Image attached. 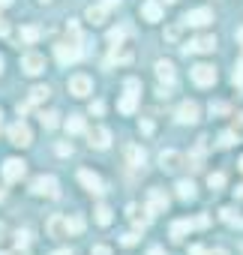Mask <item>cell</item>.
<instances>
[{
  "instance_id": "obj_1",
  "label": "cell",
  "mask_w": 243,
  "mask_h": 255,
  "mask_svg": "<svg viewBox=\"0 0 243 255\" xmlns=\"http://www.w3.org/2000/svg\"><path fill=\"white\" fill-rule=\"evenodd\" d=\"M30 192L39 195V198H60V183H57V177H51V174H39V177H33Z\"/></svg>"
},
{
  "instance_id": "obj_2",
  "label": "cell",
  "mask_w": 243,
  "mask_h": 255,
  "mask_svg": "<svg viewBox=\"0 0 243 255\" xmlns=\"http://www.w3.org/2000/svg\"><path fill=\"white\" fill-rule=\"evenodd\" d=\"M138 90H141V81H138V78H126V93L120 96V102H117V111H120V114H132V111H135V105H138Z\"/></svg>"
},
{
  "instance_id": "obj_3",
  "label": "cell",
  "mask_w": 243,
  "mask_h": 255,
  "mask_svg": "<svg viewBox=\"0 0 243 255\" xmlns=\"http://www.w3.org/2000/svg\"><path fill=\"white\" fill-rule=\"evenodd\" d=\"M54 54H57V60L66 66V63H75V60H81V42H57V48H54Z\"/></svg>"
},
{
  "instance_id": "obj_4",
  "label": "cell",
  "mask_w": 243,
  "mask_h": 255,
  "mask_svg": "<svg viewBox=\"0 0 243 255\" xmlns=\"http://www.w3.org/2000/svg\"><path fill=\"white\" fill-rule=\"evenodd\" d=\"M6 135H9V141H12L15 147H27V144L33 141V132H30V126H27V123H21V120L9 126V132H6Z\"/></svg>"
},
{
  "instance_id": "obj_5",
  "label": "cell",
  "mask_w": 243,
  "mask_h": 255,
  "mask_svg": "<svg viewBox=\"0 0 243 255\" xmlns=\"http://www.w3.org/2000/svg\"><path fill=\"white\" fill-rule=\"evenodd\" d=\"M210 21H213V12H210L207 6L189 9V12L183 15V27H204V24H210Z\"/></svg>"
},
{
  "instance_id": "obj_6",
  "label": "cell",
  "mask_w": 243,
  "mask_h": 255,
  "mask_svg": "<svg viewBox=\"0 0 243 255\" xmlns=\"http://www.w3.org/2000/svg\"><path fill=\"white\" fill-rule=\"evenodd\" d=\"M192 81L198 87H213L216 84V69L207 66V63H198V66H192Z\"/></svg>"
},
{
  "instance_id": "obj_7",
  "label": "cell",
  "mask_w": 243,
  "mask_h": 255,
  "mask_svg": "<svg viewBox=\"0 0 243 255\" xmlns=\"http://www.w3.org/2000/svg\"><path fill=\"white\" fill-rule=\"evenodd\" d=\"M144 210H147L150 216H153V213H165V210H168V195H165V189H150Z\"/></svg>"
},
{
  "instance_id": "obj_8",
  "label": "cell",
  "mask_w": 243,
  "mask_h": 255,
  "mask_svg": "<svg viewBox=\"0 0 243 255\" xmlns=\"http://www.w3.org/2000/svg\"><path fill=\"white\" fill-rule=\"evenodd\" d=\"M213 48H216L213 36H198V39H192V42L183 45V54H210Z\"/></svg>"
},
{
  "instance_id": "obj_9",
  "label": "cell",
  "mask_w": 243,
  "mask_h": 255,
  "mask_svg": "<svg viewBox=\"0 0 243 255\" xmlns=\"http://www.w3.org/2000/svg\"><path fill=\"white\" fill-rule=\"evenodd\" d=\"M201 108H198V102H192V99H186V102H180V108H177V123H198L201 117Z\"/></svg>"
},
{
  "instance_id": "obj_10",
  "label": "cell",
  "mask_w": 243,
  "mask_h": 255,
  "mask_svg": "<svg viewBox=\"0 0 243 255\" xmlns=\"http://www.w3.org/2000/svg\"><path fill=\"white\" fill-rule=\"evenodd\" d=\"M78 180H81V186H84L87 192H93V195H102V192H105L102 177H99V174H93V171H87V168H81V171H78Z\"/></svg>"
},
{
  "instance_id": "obj_11",
  "label": "cell",
  "mask_w": 243,
  "mask_h": 255,
  "mask_svg": "<svg viewBox=\"0 0 243 255\" xmlns=\"http://www.w3.org/2000/svg\"><path fill=\"white\" fill-rule=\"evenodd\" d=\"M24 171H27V165H24L21 159H6V162H3V180H6V183H18V180L24 177Z\"/></svg>"
},
{
  "instance_id": "obj_12",
  "label": "cell",
  "mask_w": 243,
  "mask_h": 255,
  "mask_svg": "<svg viewBox=\"0 0 243 255\" xmlns=\"http://www.w3.org/2000/svg\"><path fill=\"white\" fill-rule=\"evenodd\" d=\"M21 69H24L27 75H39V72L45 69V57L36 54V51H27V54L21 57Z\"/></svg>"
},
{
  "instance_id": "obj_13",
  "label": "cell",
  "mask_w": 243,
  "mask_h": 255,
  "mask_svg": "<svg viewBox=\"0 0 243 255\" xmlns=\"http://www.w3.org/2000/svg\"><path fill=\"white\" fill-rule=\"evenodd\" d=\"M87 141H90V147H96V150H105V147L111 144V132L105 129V126H93V129L87 132Z\"/></svg>"
},
{
  "instance_id": "obj_14",
  "label": "cell",
  "mask_w": 243,
  "mask_h": 255,
  "mask_svg": "<svg viewBox=\"0 0 243 255\" xmlns=\"http://www.w3.org/2000/svg\"><path fill=\"white\" fill-rule=\"evenodd\" d=\"M90 90H93V81H90L87 75H72V78H69V93H72V96L84 99Z\"/></svg>"
},
{
  "instance_id": "obj_15",
  "label": "cell",
  "mask_w": 243,
  "mask_h": 255,
  "mask_svg": "<svg viewBox=\"0 0 243 255\" xmlns=\"http://www.w3.org/2000/svg\"><path fill=\"white\" fill-rule=\"evenodd\" d=\"M126 213H129V222H132L138 231H144V228L150 225V213H147V210H141L138 204H129V207H126Z\"/></svg>"
},
{
  "instance_id": "obj_16",
  "label": "cell",
  "mask_w": 243,
  "mask_h": 255,
  "mask_svg": "<svg viewBox=\"0 0 243 255\" xmlns=\"http://www.w3.org/2000/svg\"><path fill=\"white\" fill-rule=\"evenodd\" d=\"M141 18L144 21H162V3L159 0H144L141 3Z\"/></svg>"
},
{
  "instance_id": "obj_17",
  "label": "cell",
  "mask_w": 243,
  "mask_h": 255,
  "mask_svg": "<svg viewBox=\"0 0 243 255\" xmlns=\"http://www.w3.org/2000/svg\"><path fill=\"white\" fill-rule=\"evenodd\" d=\"M123 156H126V162L132 165V168H141L144 162H147V153L138 147V144H126V150H123Z\"/></svg>"
},
{
  "instance_id": "obj_18",
  "label": "cell",
  "mask_w": 243,
  "mask_h": 255,
  "mask_svg": "<svg viewBox=\"0 0 243 255\" xmlns=\"http://www.w3.org/2000/svg\"><path fill=\"white\" fill-rule=\"evenodd\" d=\"M159 165H162L165 171H177V168L183 165V156H180L177 150H162V153H159Z\"/></svg>"
},
{
  "instance_id": "obj_19",
  "label": "cell",
  "mask_w": 243,
  "mask_h": 255,
  "mask_svg": "<svg viewBox=\"0 0 243 255\" xmlns=\"http://www.w3.org/2000/svg\"><path fill=\"white\" fill-rule=\"evenodd\" d=\"M45 228H48V234H51V237H57V240L69 234V231H66V216H48Z\"/></svg>"
},
{
  "instance_id": "obj_20",
  "label": "cell",
  "mask_w": 243,
  "mask_h": 255,
  "mask_svg": "<svg viewBox=\"0 0 243 255\" xmlns=\"http://www.w3.org/2000/svg\"><path fill=\"white\" fill-rule=\"evenodd\" d=\"M84 18H87L90 24H102V21L108 18V6H105V3H93V6H87Z\"/></svg>"
},
{
  "instance_id": "obj_21",
  "label": "cell",
  "mask_w": 243,
  "mask_h": 255,
  "mask_svg": "<svg viewBox=\"0 0 243 255\" xmlns=\"http://www.w3.org/2000/svg\"><path fill=\"white\" fill-rule=\"evenodd\" d=\"M156 78L162 84H174V63L171 60H156Z\"/></svg>"
},
{
  "instance_id": "obj_22",
  "label": "cell",
  "mask_w": 243,
  "mask_h": 255,
  "mask_svg": "<svg viewBox=\"0 0 243 255\" xmlns=\"http://www.w3.org/2000/svg\"><path fill=\"white\" fill-rule=\"evenodd\" d=\"M189 231H192V222H189V219H177V222L171 225V240H174V243H183V237H186Z\"/></svg>"
},
{
  "instance_id": "obj_23",
  "label": "cell",
  "mask_w": 243,
  "mask_h": 255,
  "mask_svg": "<svg viewBox=\"0 0 243 255\" xmlns=\"http://www.w3.org/2000/svg\"><path fill=\"white\" fill-rule=\"evenodd\" d=\"M129 60H132V51L126 45H114L108 54V63H129Z\"/></svg>"
},
{
  "instance_id": "obj_24",
  "label": "cell",
  "mask_w": 243,
  "mask_h": 255,
  "mask_svg": "<svg viewBox=\"0 0 243 255\" xmlns=\"http://www.w3.org/2000/svg\"><path fill=\"white\" fill-rule=\"evenodd\" d=\"M48 96H51V87H48V84H36V87L30 90V99H27V102H30V105H42Z\"/></svg>"
},
{
  "instance_id": "obj_25",
  "label": "cell",
  "mask_w": 243,
  "mask_h": 255,
  "mask_svg": "<svg viewBox=\"0 0 243 255\" xmlns=\"http://www.w3.org/2000/svg\"><path fill=\"white\" fill-rule=\"evenodd\" d=\"M39 36H42V30H39V27H33V24H27V27H21V30H18V39H21L24 45H33Z\"/></svg>"
},
{
  "instance_id": "obj_26",
  "label": "cell",
  "mask_w": 243,
  "mask_h": 255,
  "mask_svg": "<svg viewBox=\"0 0 243 255\" xmlns=\"http://www.w3.org/2000/svg\"><path fill=\"white\" fill-rule=\"evenodd\" d=\"M219 216H222V222H228L231 228H243V216H237L231 207H222V210H219Z\"/></svg>"
},
{
  "instance_id": "obj_27",
  "label": "cell",
  "mask_w": 243,
  "mask_h": 255,
  "mask_svg": "<svg viewBox=\"0 0 243 255\" xmlns=\"http://www.w3.org/2000/svg\"><path fill=\"white\" fill-rule=\"evenodd\" d=\"M87 126H84V117H78V114H72L69 120H66V132L69 135H78V132H84Z\"/></svg>"
},
{
  "instance_id": "obj_28",
  "label": "cell",
  "mask_w": 243,
  "mask_h": 255,
  "mask_svg": "<svg viewBox=\"0 0 243 255\" xmlns=\"http://www.w3.org/2000/svg\"><path fill=\"white\" fill-rule=\"evenodd\" d=\"M177 195H180L183 201H192V198H195V183H192V180H180V183H177Z\"/></svg>"
},
{
  "instance_id": "obj_29",
  "label": "cell",
  "mask_w": 243,
  "mask_h": 255,
  "mask_svg": "<svg viewBox=\"0 0 243 255\" xmlns=\"http://www.w3.org/2000/svg\"><path fill=\"white\" fill-rule=\"evenodd\" d=\"M93 213H96V225H111V207L108 204H99Z\"/></svg>"
},
{
  "instance_id": "obj_30",
  "label": "cell",
  "mask_w": 243,
  "mask_h": 255,
  "mask_svg": "<svg viewBox=\"0 0 243 255\" xmlns=\"http://www.w3.org/2000/svg\"><path fill=\"white\" fill-rule=\"evenodd\" d=\"M30 240H33V234H30L27 228H18V231H15V246H18V249H27Z\"/></svg>"
},
{
  "instance_id": "obj_31",
  "label": "cell",
  "mask_w": 243,
  "mask_h": 255,
  "mask_svg": "<svg viewBox=\"0 0 243 255\" xmlns=\"http://www.w3.org/2000/svg\"><path fill=\"white\" fill-rule=\"evenodd\" d=\"M57 111H42L39 114V120H42V126H45V129H54V126H57Z\"/></svg>"
},
{
  "instance_id": "obj_32",
  "label": "cell",
  "mask_w": 243,
  "mask_h": 255,
  "mask_svg": "<svg viewBox=\"0 0 243 255\" xmlns=\"http://www.w3.org/2000/svg\"><path fill=\"white\" fill-rule=\"evenodd\" d=\"M81 228H84V219L81 216H69L66 219V231L69 234H81Z\"/></svg>"
},
{
  "instance_id": "obj_33",
  "label": "cell",
  "mask_w": 243,
  "mask_h": 255,
  "mask_svg": "<svg viewBox=\"0 0 243 255\" xmlns=\"http://www.w3.org/2000/svg\"><path fill=\"white\" fill-rule=\"evenodd\" d=\"M123 39H126V27H114V30L108 33V42H111V45H120Z\"/></svg>"
},
{
  "instance_id": "obj_34",
  "label": "cell",
  "mask_w": 243,
  "mask_h": 255,
  "mask_svg": "<svg viewBox=\"0 0 243 255\" xmlns=\"http://www.w3.org/2000/svg\"><path fill=\"white\" fill-rule=\"evenodd\" d=\"M207 186L216 192V189H222V186H225V177H222V174H207Z\"/></svg>"
},
{
  "instance_id": "obj_35",
  "label": "cell",
  "mask_w": 243,
  "mask_h": 255,
  "mask_svg": "<svg viewBox=\"0 0 243 255\" xmlns=\"http://www.w3.org/2000/svg\"><path fill=\"white\" fill-rule=\"evenodd\" d=\"M231 81H234V84H237V87L243 90V60H240V63L234 66V75H231Z\"/></svg>"
},
{
  "instance_id": "obj_36",
  "label": "cell",
  "mask_w": 243,
  "mask_h": 255,
  "mask_svg": "<svg viewBox=\"0 0 243 255\" xmlns=\"http://www.w3.org/2000/svg\"><path fill=\"white\" fill-rule=\"evenodd\" d=\"M234 141H237V135H234V132H222V135H219V147H231Z\"/></svg>"
},
{
  "instance_id": "obj_37",
  "label": "cell",
  "mask_w": 243,
  "mask_h": 255,
  "mask_svg": "<svg viewBox=\"0 0 243 255\" xmlns=\"http://www.w3.org/2000/svg\"><path fill=\"white\" fill-rule=\"evenodd\" d=\"M120 243H123V246H135V243H138V234H135V231H126L123 237H120Z\"/></svg>"
},
{
  "instance_id": "obj_38",
  "label": "cell",
  "mask_w": 243,
  "mask_h": 255,
  "mask_svg": "<svg viewBox=\"0 0 243 255\" xmlns=\"http://www.w3.org/2000/svg\"><path fill=\"white\" fill-rule=\"evenodd\" d=\"M90 255H111V249L99 243V246H93V249H90Z\"/></svg>"
},
{
  "instance_id": "obj_39",
  "label": "cell",
  "mask_w": 243,
  "mask_h": 255,
  "mask_svg": "<svg viewBox=\"0 0 243 255\" xmlns=\"http://www.w3.org/2000/svg\"><path fill=\"white\" fill-rule=\"evenodd\" d=\"M102 111H105V105H102L99 99H96V102H90V114H102Z\"/></svg>"
},
{
  "instance_id": "obj_40",
  "label": "cell",
  "mask_w": 243,
  "mask_h": 255,
  "mask_svg": "<svg viewBox=\"0 0 243 255\" xmlns=\"http://www.w3.org/2000/svg\"><path fill=\"white\" fill-rule=\"evenodd\" d=\"M6 33H9V21L0 15V36H6Z\"/></svg>"
},
{
  "instance_id": "obj_41",
  "label": "cell",
  "mask_w": 243,
  "mask_h": 255,
  "mask_svg": "<svg viewBox=\"0 0 243 255\" xmlns=\"http://www.w3.org/2000/svg\"><path fill=\"white\" fill-rule=\"evenodd\" d=\"M210 111H213V114H225V105H222V102H213Z\"/></svg>"
},
{
  "instance_id": "obj_42",
  "label": "cell",
  "mask_w": 243,
  "mask_h": 255,
  "mask_svg": "<svg viewBox=\"0 0 243 255\" xmlns=\"http://www.w3.org/2000/svg\"><path fill=\"white\" fill-rule=\"evenodd\" d=\"M57 153H60V156H69V153H72V147H69V144H57Z\"/></svg>"
},
{
  "instance_id": "obj_43",
  "label": "cell",
  "mask_w": 243,
  "mask_h": 255,
  "mask_svg": "<svg viewBox=\"0 0 243 255\" xmlns=\"http://www.w3.org/2000/svg\"><path fill=\"white\" fill-rule=\"evenodd\" d=\"M192 225H198V228H207V225H210V219H207V216H198Z\"/></svg>"
},
{
  "instance_id": "obj_44",
  "label": "cell",
  "mask_w": 243,
  "mask_h": 255,
  "mask_svg": "<svg viewBox=\"0 0 243 255\" xmlns=\"http://www.w3.org/2000/svg\"><path fill=\"white\" fill-rule=\"evenodd\" d=\"M189 255H207V249L204 246H189Z\"/></svg>"
},
{
  "instance_id": "obj_45",
  "label": "cell",
  "mask_w": 243,
  "mask_h": 255,
  "mask_svg": "<svg viewBox=\"0 0 243 255\" xmlns=\"http://www.w3.org/2000/svg\"><path fill=\"white\" fill-rule=\"evenodd\" d=\"M30 108H33V105H30V102H18V114H27V111H30Z\"/></svg>"
},
{
  "instance_id": "obj_46",
  "label": "cell",
  "mask_w": 243,
  "mask_h": 255,
  "mask_svg": "<svg viewBox=\"0 0 243 255\" xmlns=\"http://www.w3.org/2000/svg\"><path fill=\"white\" fill-rule=\"evenodd\" d=\"M147 255H165V249H162V246H150Z\"/></svg>"
},
{
  "instance_id": "obj_47",
  "label": "cell",
  "mask_w": 243,
  "mask_h": 255,
  "mask_svg": "<svg viewBox=\"0 0 243 255\" xmlns=\"http://www.w3.org/2000/svg\"><path fill=\"white\" fill-rule=\"evenodd\" d=\"M102 3H105V6L111 9V6H117V3H120V0H102Z\"/></svg>"
},
{
  "instance_id": "obj_48",
  "label": "cell",
  "mask_w": 243,
  "mask_h": 255,
  "mask_svg": "<svg viewBox=\"0 0 243 255\" xmlns=\"http://www.w3.org/2000/svg\"><path fill=\"white\" fill-rule=\"evenodd\" d=\"M0 240H6V225L0 222Z\"/></svg>"
},
{
  "instance_id": "obj_49",
  "label": "cell",
  "mask_w": 243,
  "mask_h": 255,
  "mask_svg": "<svg viewBox=\"0 0 243 255\" xmlns=\"http://www.w3.org/2000/svg\"><path fill=\"white\" fill-rule=\"evenodd\" d=\"M51 255H72L69 249H57V252H51Z\"/></svg>"
},
{
  "instance_id": "obj_50",
  "label": "cell",
  "mask_w": 243,
  "mask_h": 255,
  "mask_svg": "<svg viewBox=\"0 0 243 255\" xmlns=\"http://www.w3.org/2000/svg\"><path fill=\"white\" fill-rule=\"evenodd\" d=\"M207 255H228L225 249H213V252H207Z\"/></svg>"
},
{
  "instance_id": "obj_51",
  "label": "cell",
  "mask_w": 243,
  "mask_h": 255,
  "mask_svg": "<svg viewBox=\"0 0 243 255\" xmlns=\"http://www.w3.org/2000/svg\"><path fill=\"white\" fill-rule=\"evenodd\" d=\"M237 42L243 45V27H237Z\"/></svg>"
},
{
  "instance_id": "obj_52",
  "label": "cell",
  "mask_w": 243,
  "mask_h": 255,
  "mask_svg": "<svg viewBox=\"0 0 243 255\" xmlns=\"http://www.w3.org/2000/svg\"><path fill=\"white\" fill-rule=\"evenodd\" d=\"M12 3V0H0V9H3V6H9Z\"/></svg>"
},
{
  "instance_id": "obj_53",
  "label": "cell",
  "mask_w": 243,
  "mask_h": 255,
  "mask_svg": "<svg viewBox=\"0 0 243 255\" xmlns=\"http://www.w3.org/2000/svg\"><path fill=\"white\" fill-rule=\"evenodd\" d=\"M3 198H6V192H3V186H0V201H3Z\"/></svg>"
},
{
  "instance_id": "obj_54",
  "label": "cell",
  "mask_w": 243,
  "mask_h": 255,
  "mask_svg": "<svg viewBox=\"0 0 243 255\" xmlns=\"http://www.w3.org/2000/svg\"><path fill=\"white\" fill-rule=\"evenodd\" d=\"M162 3H177V0H162Z\"/></svg>"
},
{
  "instance_id": "obj_55",
  "label": "cell",
  "mask_w": 243,
  "mask_h": 255,
  "mask_svg": "<svg viewBox=\"0 0 243 255\" xmlns=\"http://www.w3.org/2000/svg\"><path fill=\"white\" fill-rule=\"evenodd\" d=\"M0 72H3V57H0Z\"/></svg>"
},
{
  "instance_id": "obj_56",
  "label": "cell",
  "mask_w": 243,
  "mask_h": 255,
  "mask_svg": "<svg viewBox=\"0 0 243 255\" xmlns=\"http://www.w3.org/2000/svg\"><path fill=\"white\" fill-rule=\"evenodd\" d=\"M240 171H243V156H240Z\"/></svg>"
},
{
  "instance_id": "obj_57",
  "label": "cell",
  "mask_w": 243,
  "mask_h": 255,
  "mask_svg": "<svg viewBox=\"0 0 243 255\" xmlns=\"http://www.w3.org/2000/svg\"><path fill=\"white\" fill-rule=\"evenodd\" d=\"M18 255H27V252H21V249H18Z\"/></svg>"
},
{
  "instance_id": "obj_58",
  "label": "cell",
  "mask_w": 243,
  "mask_h": 255,
  "mask_svg": "<svg viewBox=\"0 0 243 255\" xmlns=\"http://www.w3.org/2000/svg\"><path fill=\"white\" fill-rule=\"evenodd\" d=\"M0 255H9V252H0Z\"/></svg>"
},
{
  "instance_id": "obj_59",
  "label": "cell",
  "mask_w": 243,
  "mask_h": 255,
  "mask_svg": "<svg viewBox=\"0 0 243 255\" xmlns=\"http://www.w3.org/2000/svg\"><path fill=\"white\" fill-rule=\"evenodd\" d=\"M0 117H3V114H0Z\"/></svg>"
},
{
  "instance_id": "obj_60",
  "label": "cell",
  "mask_w": 243,
  "mask_h": 255,
  "mask_svg": "<svg viewBox=\"0 0 243 255\" xmlns=\"http://www.w3.org/2000/svg\"><path fill=\"white\" fill-rule=\"evenodd\" d=\"M42 3H45V0H42Z\"/></svg>"
}]
</instances>
